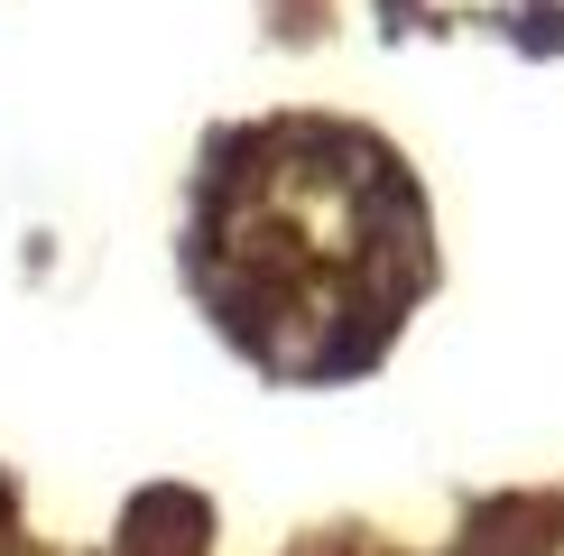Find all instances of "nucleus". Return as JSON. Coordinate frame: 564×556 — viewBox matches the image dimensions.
<instances>
[{"instance_id":"1","label":"nucleus","mask_w":564,"mask_h":556,"mask_svg":"<svg viewBox=\"0 0 564 556\" xmlns=\"http://www.w3.org/2000/svg\"><path fill=\"white\" fill-rule=\"evenodd\" d=\"M185 269L223 343L269 381H351L426 288V195L370 130L260 121L204 158Z\"/></svg>"},{"instance_id":"2","label":"nucleus","mask_w":564,"mask_h":556,"mask_svg":"<svg viewBox=\"0 0 564 556\" xmlns=\"http://www.w3.org/2000/svg\"><path fill=\"white\" fill-rule=\"evenodd\" d=\"M204 547V501L176 492V482H158V492L130 501L121 520V556H195Z\"/></svg>"}]
</instances>
